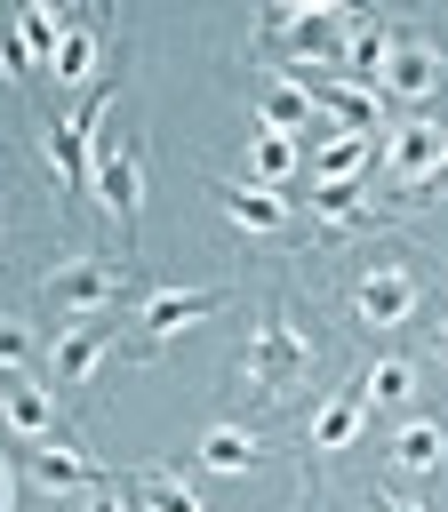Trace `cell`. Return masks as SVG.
Instances as JSON below:
<instances>
[{"mask_svg":"<svg viewBox=\"0 0 448 512\" xmlns=\"http://www.w3.org/2000/svg\"><path fill=\"white\" fill-rule=\"evenodd\" d=\"M304 376H312V336H304V320H296L288 304H272V312L256 320V336H248V384H256L264 400H296Z\"/></svg>","mask_w":448,"mask_h":512,"instance_id":"6da1fadb","label":"cell"},{"mask_svg":"<svg viewBox=\"0 0 448 512\" xmlns=\"http://www.w3.org/2000/svg\"><path fill=\"white\" fill-rule=\"evenodd\" d=\"M344 304H352L360 328H400V320H416V304H424V272H416L408 256H368V264L344 280Z\"/></svg>","mask_w":448,"mask_h":512,"instance_id":"7a4b0ae2","label":"cell"},{"mask_svg":"<svg viewBox=\"0 0 448 512\" xmlns=\"http://www.w3.org/2000/svg\"><path fill=\"white\" fill-rule=\"evenodd\" d=\"M128 296V264H96V256H64V264H48V280H40V304L56 312V320H104L112 304Z\"/></svg>","mask_w":448,"mask_h":512,"instance_id":"3957f363","label":"cell"},{"mask_svg":"<svg viewBox=\"0 0 448 512\" xmlns=\"http://www.w3.org/2000/svg\"><path fill=\"white\" fill-rule=\"evenodd\" d=\"M256 32L264 40H280L288 48V64H304L296 80H312V72H336L344 64V32H352V16H336V8H272V16H256Z\"/></svg>","mask_w":448,"mask_h":512,"instance_id":"277c9868","label":"cell"},{"mask_svg":"<svg viewBox=\"0 0 448 512\" xmlns=\"http://www.w3.org/2000/svg\"><path fill=\"white\" fill-rule=\"evenodd\" d=\"M96 200L120 224V248H136V216H144V168L128 136H96Z\"/></svg>","mask_w":448,"mask_h":512,"instance_id":"5b68a950","label":"cell"},{"mask_svg":"<svg viewBox=\"0 0 448 512\" xmlns=\"http://www.w3.org/2000/svg\"><path fill=\"white\" fill-rule=\"evenodd\" d=\"M16 472H24V488H40V496H88V488L104 480L96 456H88V448H64V440H24Z\"/></svg>","mask_w":448,"mask_h":512,"instance_id":"8992f818","label":"cell"},{"mask_svg":"<svg viewBox=\"0 0 448 512\" xmlns=\"http://www.w3.org/2000/svg\"><path fill=\"white\" fill-rule=\"evenodd\" d=\"M376 96H400L408 112L432 104V96H440V48L416 40V32H392V56H384V72H376Z\"/></svg>","mask_w":448,"mask_h":512,"instance_id":"52a82bcc","label":"cell"},{"mask_svg":"<svg viewBox=\"0 0 448 512\" xmlns=\"http://www.w3.org/2000/svg\"><path fill=\"white\" fill-rule=\"evenodd\" d=\"M448 152V120H432V112H408V120H384V168L416 192L424 184V168Z\"/></svg>","mask_w":448,"mask_h":512,"instance_id":"ba28073f","label":"cell"},{"mask_svg":"<svg viewBox=\"0 0 448 512\" xmlns=\"http://www.w3.org/2000/svg\"><path fill=\"white\" fill-rule=\"evenodd\" d=\"M288 80H296V72H288ZM304 88H312V104H320V112H328L336 128H360V136H384V96H376L368 80H336V72H312Z\"/></svg>","mask_w":448,"mask_h":512,"instance_id":"9c48e42d","label":"cell"},{"mask_svg":"<svg viewBox=\"0 0 448 512\" xmlns=\"http://www.w3.org/2000/svg\"><path fill=\"white\" fill-rule=\"evenodd\" d=\"M104 352H112V328L104 320H64V336L40 352V368H48V384H88L104 368Z\"/></svg>","mask_w":448,"mask_h":512,"instance_id":"30bf717a","label":"cell"},{"mask_svg":"<svg viewBox=\"0 0 448 512\" xmlns=\"http://www.w3.org/2000/svg\"><path fill=\"white\" fill-rule=\"evenodd\" d=\"M368 160H376V144L360 128H328L304 152V184H368Z\"/></svg>","mask_w":448,"mask_h":512,"instance_id":"8fae6325","label":"cell"},{"mask_svg":"<svg viewBox=\"0 0 448 512\" xmlns=\"http://www.w3.org/2000/svg\"><path fill=\"white\" fill-rule=\"evenodd\" d=\"M360 432H368V400H360V384H336V392L312 408V424H304V448H320V456H344Z\"/></svg>","mask_w":448,"mask_h":512,"instance_id":"7c38bea8","label":"cell"},{"mask_svg":"<svg viewBox=\"0 0 448 512\" xmlns=\"http://www.w3.org/2000/svg\"><path fill=\"white\" fill-rule=\"evenodd\" d=\"M0 432H16V440H48V432H56V392L32 384V376H0Z\"/></svg>","mask_w":448,"mask_h":512,"instance_id":"4fadbf2b","label":"cell"},{"mask_svg":"<svg viewBox=\"0 0 448 512\" xmlns=\"http://www.w3.org/2000/svg\"><path fill=\"white\" fill-rule=\"evenodd\" d=\"M216 304H224V288H152L136 320H144V336L160 344V336H184V328H192L200 312H216Z\"/></svg>","mask_w":448,"mask_h":512,"instance_id":"5bb4252c","label":"cell"},{"mask_svg":"<svg viewBox=\"0 0 448 512\" xmlns=\"http://www.w3.org/2000/svg\"><path fill=\"white\" fill-rule=\"evenodd\" d=\"M296 176H304V144H296V136H280V128H248V184L288 192Z\"/></svg>","mask_w":448,"mask_h":512,"instance_id":"9a60e30c","label":"cell"},{"mask_svg":"<svg viewBox=\"0 0 448 512\" xmlns=\"http://www.w3.org/2000/svg\"><path fill=\"white\" fill-rule=\"evenodd\" d=\"M416 360H400V352H384V360H368L360 368V400L368 408H384V416H416Z\"/></svg>","mask_w":448,"mask_h":512,"instance_id":"2e32d148","label":"cell"},{"mask_svg":"<svg viewBox=\"0 0 448 512\" xmlns=\"http://www.w3.org/2000/svg\"><path fill=\"white\" fill-rule=\"evenodd\" d=\"M208 192H216V208H224L240 232H280V224H288V200L264 192V184H224V176H216Z\"/></svg>","mask_w":448,"mask_h":512,"instance_id":"e0dca14e","label":"cell"},{"mask_svg":"<svg viewBox=\"0 0 448 512\" xmlns=\"http://www.w3.org/2000/svg\"><path fill=\"white\" fill-rule=\"evenodd\" d=\"M400 472H440L448 464V424L440 416H400V432H392V448H384Z\"/></svg>","mask_w":448,"mask_h":512,"instance_id":"ac0fdd59","label":"cell"},{"mask_svg":"<svg viewBox=\"0 0 448 512\" xmlns=\"http://www.w3.org/2000/svg\"><path fill=\"white\" fill-rule=\"evenodd\" d=\"M192 456H200L208 472H256V464H264V440H256L248 424H208Z\"/></svg>","mask_w":448,"mask_h":512,"instance_id":"d6986e66","label":"cell"},{"mask_svg":"<svg viewBox=\"0 0 448 512\" xmlns=\"http://www.w3.org/2000/svg\"><path fill=\"white\" fill-rule=\"evenodd\" d=\"M384 56H392V24H368V16H352V32H344V64H336V80H368V88H376V72H384Z\"/></svg>","mask_w":448,"mask_h":512,"instance_id":"ffe728a7","label":"cell"},{"mask_svg":"<svg viewBox=\"0 0 448 512\" xmlns=\"http://www.w3.org/2000/svg\"><path fill=\"white\" fill-rule=\"evenodd\" d=\"M128 496H136L144 512H208V504L192 496V480H184V472H168V464H144V472H128Z\"/></svg>","mask_w":448,"mask_h":512,"instance_id":"44dd1931","label":"cell"},{"mask_svg":"<svg viewBox=\"0 0 448 512\" xmlns=\"http://www.w3.org/2000/svg\"><path fill=\"white\" fill-rule=\"evenodd\" d=\"M304 200H312L320 224H336V232H344V224H376V200H368L360 184H312Z\"/></svg>","mask_w":448,"mask_h":512,"instance_id":"7402d4cb","label":"cell"},{"mask_svg":"<svg viewBox=\"0 0 448 512\" xmlns=\"http://www.w3.org/2000/svg\"><path fill=\"white\" fill-rule=\"evenodd\" d=\"M48 64H56V80H72V88H80V80H88V64H96V24H88V16H72Z\"/></svg>","mask_w":448,"mask_h":512,"instance_id":"603a6c76","label":"cell"},{"mask_svg":"<svg viewBox=\"0 0 448 512\" xmlns=\"http://www.w3.org/2000/svg\"><path fill=\"white\" fill-rule=\"evenodd\" d=\"M16 32H24L32 64H48V56H56V40H64V24H56V16L40 8V0H24V8H16Z\"/></svg>","mask_w":448,"mask_h":512,"instance_id":"cb8c5ba5","label":"cell"},{"mask_svg":"<svg viewBox=\"0 0 448 512\" xmlns=\"http://www.w3.org/2000/svg\"><path fill=\"white\" fill-rule=\"evenodd\" d=\"M32 360H40L32 328L24 320H0V376H32Z\"/></svg>","mask_w":448,"mask_h":512,"instance_id":"d4e9b609","label":"cell"},{"mask_svg":"<svg viewBox=\"0 0 448 512\" xmlns=\"http://www.w3.org/2000/svg\"><path fill=\"white\" fill-rule=\"evenodd\" d=\"M408 200H416V208H432V200H448V152H440V160L424 168V184H416Z\"/></svg>","mask_w":448,"mask_h":512,"instance_id":"484cf974","label":"cell"},{"mask_svg":"<svg viewBox=\"0 0 448 512\" xmlns=\"http://www.w3.org/2000/svg\"><path fill=\"white\" fill-rule=\"evenodd\" d=\"M80 512H128V504H120V488H112V480H96V488L80 496Z\"/></svg>","mask_w":448,"mask_h":512,"instance_id":"4316f807","label":"cell"},{"mask_svg":"<svg viewBox=\"0 0 448 512\" xmlns=\"http://www.w3.org/2000/svg\"><path fill=\"white\" fill-rule=\"evenodd\" d=\"M424 360L448 376V320H432V328H424Z\"/></svg>","mask_w":448,"mask_h":512,"instance_id":"83f0119b","label":"cell"},{"mask_svg":"<svg viewBox=\"0 0 448 512\" xmlns=\"http://www.w3.org/2000/svg\"><path fill=\"white\" fill-rule=\"evenodd\" d=\"M368 512H424V504H416V496H392V488H376V496H368Z\"/></svg>","mask_w":448,"mask_h":512,"instance_id":"f1b7e54d","label":"cell"},{"mask_svg":"<svg viewBox=\"0 0 448 512\" xmlns=\"http://www.w3.org/2000/svg\"><path fill=\"white\" fill-rule=\"evenodd\" d=\"M8 496H16V488H8V464H0V512H16V504H8Z\"/></svg>","mask_w":448,"mask_h":512,"instance_id":"f546056e","label":"cell"},{"mask_svg":"<svg viewBox=\"0 0 448 512\" xmlns=\"http://www.w3.org/2000/svg\"><path fill=\"white\" fill-rule=\"evenodd\" d=\"M0 248H8V224H0Z\"/></svg>","mask_w":448,"mask_h":512,"instance_id":"4dcf8cb0","label":"cell"}]
</instances>
